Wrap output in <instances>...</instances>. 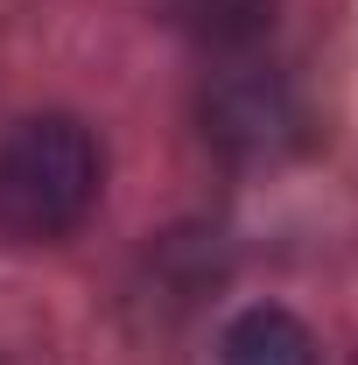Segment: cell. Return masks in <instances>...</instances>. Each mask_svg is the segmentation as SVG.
Masks as SVG:
<instances>
[{"label": "cell", "mask_w": 358, "mask_h": 365, "mask_svg": "<svg viewBox=\"0 0 358 365\" xmlns=\"http://www.w3.org/2000/svg\"><path fill=\"white\" fill-rule=\"evenodd\" d=\"M176 21L211 49H239L253 36H267L274 0H176Z\"/></svg>", "instance_id": "4"}, {"label": "cell", "mask_w": 358, "mask_h": 365, "mask_svg": "<svg viewBox=\"0 0 358 365\" xmlns=\"http://www.w3.org/2000/svg\"><path fill=\"white\" fill-rule=\"evenodd\" d=\"M225 365H316V337L288 309H246L225 330Z\"/></svg>", "instance_id": "3"}, {"label": "cell", "mask_w": 358, "mask_h": 365, "mask_svg": "<svg viewBox=\"0 0 358 365\" xmlns=\"http://www.w3.org/2000/svg\"><path fill=\"white\" fill-rule=\"evenodd\" d=\"M0 365H49L43 330L29 317H14V309H0Z\"/></svg>", "instance_id": "5"}, {"label": "cell", "mask_w": 358, "mask_h": 365, "mask_svg": "<svg viewBox=\"0 0 358 365\" xmlns=\"http://www.w3.org/2000/svg\"><path fill=\"white\" fill-rule=\"evenodd\" d=\"M302 134H310L302 91L267 63H232L204 91V140L232 162H281L288 148H302Z\"/></svg>", "instance_id": "2"}, {"label": "cell", "mask_w": 358, "mask_h": 365, "mask_svg": "<svg viewBox=\"0 0 358 365\" xmlns=\"http://www.w3.org/2000/svg\"><path fill=\"white\" fill-rule=\"evenodd\" d=\"M98 204V140L71 113H36L0 134V232L7 239H63Z\"/></svg>", "instance_id": "1"}]
</instances>
